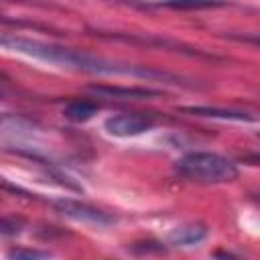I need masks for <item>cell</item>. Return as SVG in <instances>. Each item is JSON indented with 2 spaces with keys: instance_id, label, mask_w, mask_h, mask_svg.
<instances>
[{
  "instance_id": "52a82bcc",
  "label": "cell",
  "mask_w": 260,
  "mask_h": 260,
  "mask_svg": "<svg viewBox=\"0 0 260 260\" xmlns=\"http://www.w3.org/2000/svg\"><path fill=\"white\" fill-rule=\"evenodd\" d=\"M181 112H189L193 116H205V118H221V120H240V122L242 120H254L246 112L223 110V108H209V106H189V108H181Z\"/></svg>"
},
{
  "instance_id": "7c38bea8",
  "label": "cell",
  "mask_w": 260,
  "mask_h": 260,
  "mask_svg": "<svg viewBox=\"0 0 260 260\" xmlns=\"http://www.w3.org/2000/svg\"><path fill=\"white\" fill-rule=\"evenodd\" d=\"M8 256H10V258H16V260H20V258H47V256H49V252H41V250H26V248H14V250H10V252H8Z\"/></svg>"
},
{
  "instance_id": "30bf717a",
  "label": "cell",
  "mask_w": 260,
  "mask_h": 260,
  "mask_svg": "<svg viewBox=\"0 0 260 260\" xmlns=\"http://www.w3.org/2000/svg\"><path fill=\"white\" fill-rule=\"evenodd\" d=\"M162 4L169 8H207V6H217L221 2L219 0H167Z\"/></svg>"
},
{
  "instance_id": "9c48e42d",
  "label": "cell",
  "mask_w": 260,
  "mask_h": 260,
  "mask_svg": "<svg viewBox=\"0 0 260 260\" xmlns=\"http://www.w3.org/2000/svg\"><path fill=\"white\" fill-rule=\"evenodd\" d=\"M63 114L71 122H87L89 118H93V114H98V104L89 100H73L65 106Z\"/></svg>"
},
{
  "instance_id": "8992f818",
  "label": "cell",
  "mask_w": 260,
  "mask_h": 260,
  "mask_svg": "<svg viewBox=\"0 0 260 260\" xmlns=\"http://www.w3.org/2000/svg\"><path fill=\"white\" fill-rule=\"evenodd\" d=\"M207 236V228L201 223H185L171 232L169 244L171 246H195Z\"/></svg>"
},
{
  "instance_id": "277c9868",
  "label": "cell",
  "mask_w": 260,
  "mask_h": 260,
  "mask_svg": "<svg viewBox=\"0 0 260 260\" xmlns=\"http://www.w3.org/2000/svg\"><path fill=\"white\" fill-rule=\"evenodd\" d=\"M104 128L110 136L130 138V136L148 132L152 128V120L146 116H140V114H116L104 122Z\"/></svg>"
},
{
  "instance_id": "6da1fadb",
  "label": "cell",
  "mask_w": 260,
  "mask_h": 260,
  "mask_svg": "<svg viewBox=\"0 0 260 260\" xmlns=\"http://www.w3.org/2000/svg\"><path fill=\"white\" fill-rule=\"evenodd\" d=\"M0 47L41 59V61L55 63L61 67L87 71V73L136 75V77H146V79H173V75H169L165 71H154L148 67L144 69V67H136V65H122V63H116V61H110L104 57H95L89 53H81V51H73L67 47H57V45H49V43H41V41H32V39L16 37V35H0Z\"/></svg>"
},
{
  "instance_id": "7a4b0ae2",
  "label": "cell",
  "mask_w": 260,
  "mask_h": 260,
  "mask_svg": "<svg viewBox=\"0 0 260 260\" xmlns=\"http://www.w3.org/2000/svg\"><path fill=\"white\" fill-rule=\"evenodd\" d=\"M177 171L193 181L201 183H228L238 177L236 165L217 152H189L177 162Z\"/></svg>"
},
{
  "instance_id": "ba28073f",
  "label": "cell",
  "mask_w": 260,
  "mask_h": 260,
  "mask_svg": "<svg viewBox=\"0 0 260 260\" xmlns=\"http://www.w3.org/2000/svg\"><path fill=\"white\" fill-rule=\"evenodd\" d=\"M35 132V122L16 116V114H6L0 112V134H32Z\"/></svg>"
},
{
  "instance_id": "5b68a950",
  "label": "cell",
  "mask_w": 260,
  "mask_h": 260,
  "mask_svg": "<svg viewBox=\"0 0 260 260\" xmlns=\"http://www.w3.org/2000/svg\"><path fill=\"white\" fill-rule=\"evenodd\" d=\"M95 95L104 98H122V100H148L156 98L158 91L146 89V87H120V85H89L87 87Z\"/></svg>"
},
{
  "instance_id": "3957f363",
  "label": "cell",
  "mask_w": 260,
  "mask_h": 260,
  "mask_svg": "<svg viewBox=\"0 0 260 260\" xmlns=\"http://www.w3.org/2000/svg\"><path fill=\"white\" fill-rule=\"evenodd\" d=\"M55 207L63 215H67V217H71L75 221L98 225V228H104V225H110V223L116 221L110 213H106V211H102V209H98L93 205H87V203H81V201H73V199H59V201H55Z\"/></svg>"
},
{
  "instance_id": "8fae6325",
  "label": "cell",
  "mask_w": 260,
  "mask_h": 260,
  "mask_svg": "<svg viewBox=\"0 0 260 260\" xmlns=\"http://www.w3.org/2000/svg\"><path fill=\"white\" fill-rule=\"evenodd\" d=\"M22 228L20 219H12V217H0V234L2 236H14L18 234Z\"/></svg>"
}]
</instances>
